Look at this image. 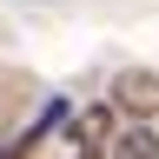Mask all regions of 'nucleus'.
I'll use <instances>...</instances> for the list:
<instances>
[{
  "mask_svg": "<svg viewBox=\"0 0 159 159\" xmlns=\"http://www.w3.org/2000/svg\"><path fill=\"white\" fill-rule=\"evenodd\" d=\"M106 133H113V119H106V106H99V113H80V133H73V146H80V159H106L113 146H99Z\"/></svg>",
  "mask_w": 159,
  "mask_h": 159,
  "instance_id": "obj_1",
  "label": "nucleus"
},
{
  "mask_svg": "<svg viewBox=\"0 0 159 159\" xmlns=\"http://www.w3.org/2000/svg\"><path fill=\"white\" fill-rule=\"evenodd\" d=\"M106 159H159V139H152V133H126Z\"/></svg>",
  "mask_w": 159,
  "mask_h": 159,
  "instance_id": "obj_2",
  "label": "nucleus"
},
{
  "mask_svg": "<svg viewBox=\"0 0 159 159\" xmlns=\"http://www.w3.org/2000/svg\"><path fill=\"white\" fill-rule=\"evenodd\" d=\"M0 159H27V146H7V152H0Z\"/></svg>",
  "mask_w": 159,
  "mask_h": 159,
  "instance_id": "obj_3",
  "label": "nucleus"
}]
</instances>
